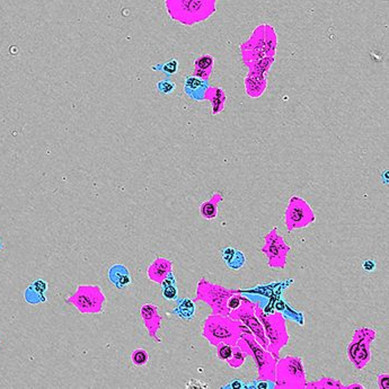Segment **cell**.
Instances as JSON below:
<instances>
[{"instance_id":"obj_1","label":"cell","mask_w":389,"mask_h":389,"mask_svg":"<svg viewBox=\"0 0 389 389\" xmlns=\"http://www.w3.org/2000/svg\"><path fill=\"white\" fill-rule=\"evenodd\" d=\"M218 0H165V8L173 20L193 26L210 18L217 11Z\"/></svg>"},{"instance_id":"obj_2","label":"cell","mask_w":389,"mask_h":389,"mask_svg":"<svg viewBox=\"0 0 389 389\" xmlns=\"http://www.w3.org/2000/svg\"><path fill=\"white\" fill-rule=\"evenodd\" d=\"M278 39L274 27L269 24L259 25L249 39L240 45L245 63L255 62L265 57H274Z\"/></svg>"},{"instance_id":"obj_3","label":"cell","mask_w":389,"mask_h":389,"mask_svg":"<svg viewBox=\"0 0 389 389\" xmlns=\"http://www.w3.org/2000/svg\"><path fill=\"white\" fill-rule=\"evenodd\" d=\"M209 90L208 80L198 78L196 76H188L184 80V93L193 100L202 101L205 99Z\"/></svg>"},{"instance_id":"obj_4","label":"cell","mask_w":389,"mask_h":389,"mask_svg":"<svg viewBox=\"0 0 389 389\" xmlns=\"http://www.w3.org/2000/svg\"><path fill=\"white\" fill-rule=\"evenodd\" d=\"M245 91L246 94L252 98L260 97L266 90V75L257 74L254 71H249L247 77L245 78Z\"/></svg>"},{"instance_id":"obj_5","label":"cell","mask_w":389,"mask_h":389,"mask_svg":"<svg viewBox=\"0 0 389 389\" xmlns=\"http://www.w3.org/2000/svg\"><path fill=\"white\" fill-rule=\"evenodd\" d=\"M214 58L211 54H202L194 61L193 75L198 78L208 80L213 71Z\"/></svg>"},{"instance_id":"obj_6","label":"cell","mask_w":389,"mask_h":389,"mask_svg":"<svg viewBox=\"0 0 389 389\" xmlns=\"http://www.w3.org/2000/svg\"><path fill=\"white\" fill-rule=\"evenodd\" d=\"M205 99H209L212 105V114L218 115L225 108V103L227 100V95L225 91L220 87H209L206 92Z\"/></svg>"},{"instance_id":"obj_7","label":"cell","mask_w":389,"mask_h":389,"mask_svg":"<svg viewBox=\"0 0 389 389\" xmlns=\"http://www.w3.org/2000/svg\"><path fill=\"white\" fill-rule=\"evenodd\" d=\"M179 60L175 58L169 59V60L165 61L163 63H158V65H155L151 67V69L154 71H160V73H164L167 77H171V76L175 75L177 71H179Z\"/></svg>"},{"instance_id":"obj_8","label":"cell","mask_w":389,"mask_h":389,"mask_svg":"<svg viewBox=\"0 0 389 389\" xmlns=\"http://www.w3.org/2000/svg\"><path fill=\"white\" fill-rule=\"evenodd\" d=\"M156 90L162 95H171L176 90V84L172 79L166 78L156 84Z\"/></svg>"},{"instance_id":"obj_9","label":"cell","mask_w":389,"mask_h":389,"mask_svg":"<svg viewBox=\"0 0 389 389\" xmlns=\"http://www.w3.org/2000/svg\"><path fill=\"white\" fill-rule=\"evenodd\" d=\"M231 253H228L230 255V257H227V262H228V265H229V268L231 269H239L242 268V266L244 265V262H245V257L244 255L240 252H237V251H234V249H231L230 251Z\"/></svg>"},{"instance_id":"obj_10","label":"cell","mask_w":389,"mask_h":389,"mask_svg":"<svg viewBox=\"0 0 389 389\" xmlns=\"http://www.w3.org/2000/svg\"><path fill=\"white\" fill-rule=\"evenodd\" d=\"M131 360H132L135 366H145L148 362V353L142 349L135 350L132 355H131Z\"/></svg>"},{"instance_id":"obj_11","label":"cell","mask_w":389,"mask_h":389,"mask_svg":"<svg viewBox=\"0 0 389 389\" xmlns=\"http://www.w3.org/2000/svg\"><path fill=\"white\" fill-rule=\"evenodd\" d=\"M201 213L204 218H214L217 214V208L212 202H205L201 206Z\"/></svg>"},{"instance_id":"obj_12","label":"cell","mask_w":389,"mask_h":389,"mask_svg":"<svg viewBox=\"0 0 389 389\" xmlns=\"http://www.w3.org/2000/svg\"><path fill=\"white\" fill-rule=\"evenodd\" d=\"M46 287H48V286H46V283L43 280H41V279H40V280H37V281H35V282L33 283L34 291H36V292H39V293L44 292V291L46 290Z\"/></svg>"},{"instance_id":"obj_13","label":"cell","mask_w":389,"mask_h":389,"mask_svg":"<svg viewBox=\"0 0 389 389\" xmlns=\"http://www.w3.org/2000/svg\"><path fill=\"white\" fill-rule=\"evenodd\" d=\"M176 294H177V291H176V289H175L174 287L169 286V287H167V288H165V290H164V295H165V298H166V299H169V300H171V299H175Z\"/></svg>"},{"instance_id":"obj_14","label":"cell","mask_w":389,"mask_h":389,"mask_svg":"<svg viewBox=\"0 0 389 389\" xmlns=\"http://www.w3.org/2000/svg\"><path fill=\"white\" fill-rule=\"evenodd\" d=\"M230 354H231V349L228 345L222 346V348L219 350V357L221 358V359L229 358Z\"/></svg>"},{"instance_id":"obj_15","label":"cell","mask_w":389,"mask_h":389,"mask_svg":"<svg viewBox=\"0 0 389 389\" xmlns=\"http://www.w3.org/2000/svg\"><path fill=\"white\" fill-rule=\"evenodd\" d=\"M291 215H292V219L294 220V221H298V220H300L303 217L302 209L301 208H294L292 210V213H291Z\"/></svg>"},{"instance_id":"obj_16","label":"cell","mask_w":389,"mask_h":389,"mask_svg":"<svg viewBox=\"0 0 389 389\" xmlns=\"http://www.w3.org/2000/svg\"><path fill=\"white\" fill-rule=\"evenodd\" d=\"M376 268V264L374 261H366L365 263H363V269H365L367 272H371V271H374Z\"/></svg>"},{"instance_id":"obj_17","label":"cell","mask_w":389,"mask_h":389,"mask_svg":"<svg viewBox=\"0 0 389 389\" xmlns=\"http://www.w3.org/2000/svg\"><path fill=\"white\" fill-rule=\"evenodd\" d=\"M238 304H239V299L238 298H232L229 301V307L230 308L238 307Z\"/></svg>"},{"instance_id":"obj_18","label":"cell","mask_w":389,"mask_h":389,"mask_svg":"<svg viewBox=\"0 0 389 389\" xmlns=\"http://www.w3.org/2000/svg\"><path fill=\"white\" fill-rule=\"evenodd\" d=\"M382 387H383V388H388V379H387V377H385V378L383 379Z\"/></svg>"},{"instance_id":"obj_19","label":"cell","mask_w":389,"mask_h":389,"mask_svg":"<svg viewBox=\"0 0 389 389\" xmlns=\"http://www.w3.org/2000/svg\"><path fill=\"white\" fill-rule=\"evenodd\" d=\"M268 386H269L268 384H261V385H259V388H262V387L265 388V387H268Z\"/></svg>"},{"instance_id":"obj_20","label":"cell","mask_w":389,"mask_h":389,"mask_svg":"<svg viewBox=\"0 0 389 389\" xmlns=\"http://www.w3.org/2000/svg\"><path fill=\"white\" fill-rule=\"evenodd\" d=\"M0 246H1V244H0Z\"/></svg>"}]
</instances>
